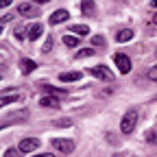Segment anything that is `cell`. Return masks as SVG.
Listing matches in <instances>:
<instances>
[{"mask_svg":"<svg viewBox=\"0 0 157 157\" xmlns=\"http://www.w3.org/2000/svg\"><path fill=\"white\" fill-rule=\"evenodd\" d=\"M135 124H137V111L135 109H129L124 116H122V122H120V131L124 133V135H129L133 129H135Z\"/></svg>","mask_w":157,"mask_h":157,"instance_id":"cell-1","label":"cell"},{"mask_svg":"<svg viewBox=\"0 0 157 157\" xmlns=\"http://www.w3.org/2000/svg\"><path fill=\"white\" fill-rule=\"evenodd\" d=\"M52 148L59 153H72L74 151V142L68 140V137H55L52 140Z\"/></svg>","mask_w":157,"mask_h":157,"instance_id":"cell-2","label":"cell"},{"mask_svg":"<svg viewBox=\"0 0 157 157\" xmlns=\"http://www.w3.org/2000/svg\"><path fill=\"white\" fill-rule=\"evenodd\" d=\"M113 61H116L118 70H120L122 74H129V72H131V59H129L127 55H122V52H116V55H113Z\"/></svg>","mask_w":157,"mask_h":157,"instance_id":"cell-3","label":"cell"},{"mask_svg":"<svg viewBox=\"0 0 157 157\" xmlns=\"http://www.w3.org/2000/svg\"><path fill=\"white\" fill-rule=\"evenodd\" d=\"M39 142L37 137H26V140H22L20 142V153H33V151H37L39 148Z\"/></svg>","mask_w":157,"mask_h":157,"instance_id":"cell-4","label":"cell"},{"mask_svg":"<svg viewBox=\"0 0 157 157\" xmlns=\"http://www.w3.org/2000/svg\"><path fill=\"white\" fill-rule=\"evenodd\" d=\"M90 74H94L96 78H101V81H111V78H113V74L107 70V66H94L90 70Z\"/></svg>","mask_w":157,"mask_h":157,"instance_id":"cell-5","label":"cell"},{"mask_svg":"<svg viewBox=\"0 0 157 157\" xmlns=\"http://www.w3.org/2000/svg\"><path fill=\"white\" fill-rule=\"evenodd\" d=\"M17 13L24 15V17H37V5H31V2H22L17 7Z\"/></svg>","mask_w":157,"mask_h":157,"instance_id":"cell-6","label":"cell"},{"mask_svg":"<svg viewBox=\"0 0 157 157\" xmlns=\"http://www.w3.org/2000/svg\"><path fill=\"white\" fill-rule=\"evenodd\" d=\"M70 17V13L66 11V9H59V11H55L50 17H48V22L55 26V24H61V22H66V20Z\"/></svg>","mask_w":157,"mask_h":157,"instance_id":"cell-7","label":"cell"},{"mask_svg":"<svg viewBox=\"0 0 157 157\" xmlns=\"http://www.w3.org/2000/svg\"><path fill=\"white\" fill-rule=\"evenodd\" d=\"M26 118H29V111H26V109H22V111H13V113H9V116L5 118L2 127H9L13 120H26Z\"/></svg>","mask_w":157,"mask_h":157,"instance_id":"cell-8","label":"cell"},{"mask_svg":"<svg viewBox=\"0 0 157 157\" xmlns=\"http://www.w3.org/2000/svg\"><path fill=\"white\" fill-rule=\"evenodd\" d=\"M42 33H44V24H33L31 29H29V39H31V42H37V39L39 37H42Z\"/></svg>","mask_w":157,"mask_h":157,"instance_id":"cell-9","label":"cell"},{"mask_svg":"<svg viewBox=\"0 0 157 157\" xmlns=\"http://www.w3.org/2000/svg\"><path fill=\"white\" fill-rule=\"evenodd\" d=\"M39 105L48 107V109H57L59 107V101H57L55 96H42V98H39Z\"/></svg>","mask_w":157,"mask_h":157,"instance_id":"cell-10","label":"cell"},{"mask_svg":"<svg viewBox=\"0 0 157 157\" xmlns=\"http://www.w3.org/2000/svg\"><path fill=\"white\" fill-rule=\"evenodd\" d=\"M20 68H22V72H24V74H31L33 70H37V63L33 61V59H26V57H24L22 61H20Z\"/></svg>","mask_w":157,"mask_h":157,"instance_id":"cell-11","label":"cell"},{"mask_svg":"<svg viewBox=\"0 0 157 157\" xmlns=\"http://www.w3.org/2000/svg\"><path fill=\"white\" fill-rule=\"evenodd\" d=\"M83 74L81 72H61L59 74V81H63V83H70V81H78Z\"/></svg>","mask_w":157,"mask_h":157,"instance_id":"cell-12","label":"cell"},{"mask_svg":"<svg viewBox=\"0 0 157 157\" xmlns=\"http://www.w3.org/2000/svg\"><path fill=\"white\" fill-rule=\"evenodd\" d=\"M131 37H133V31H131V29H122V31H118V35H116V42L124 44V42H129Z\"/></svg>","mask_w":157,"mask_h":157,"instance_id":"cell-13","label":"cell"},{"mask_svg":"<svg viewBox=\"0 0 157 157\" xmlns=\"http://www.w3.org/2000/svg\"><path fill=\"white\" fill-rule=\"evenodd\" d=\"M81 11H83L85 15H92V13L96 11V7H94V0H83V2H81Z\"/></svg>","mask_w":157,"mask_h":157,"instance_id":"cell-14","label":"cell"},{"mask_svg":"<svg viewBox=\"0 0 157 157\" xmlns=\"http://www.w3.org/2000/svg\"><path fill=\"white\" fill-rule=\"evenodd\" d=\"M63 44H66L68 48H76V46H78V37H74L72 33H68V35H63Z\"/></svg>","mask_w":157,"mask_h":157,"instance_id":"cell-15","label":"cell"},{"mask_svg":"<svg viewBox=\"0 0 157 157\" xmlns=\"http://www.w3.org/2000/svg\"><path fill=\"white\" fill-rule=\"evenodd\" d=\"M20 101H22V96H20V94H11V96H2L0 105H11V103H20Z\"/></svg>","mask_w":157,"mask_h":157,"instance_id":"cell-16","label":"cell"},{"mask_svg":"<svg viewBox=\"0 0 157 157\" xmlns=\"http://www.w3.org/2000/svg\"><path fill=\"white\" fill-rule=\"evenodd\" d=\"M72 33H74V35H87V33H90V26H85V24H74V26H72Z\"/></svg>","mask_w":157,"mask_h":157,"instance_id":"cell-17","label":"cell"},{"mask_svg":"<svg viewBox=\"0 0 157 157\" xmlns=\"http://www.w3.org/2000/svg\"><path fill=\"white\" fill-rule=\"evenodd\" d=\"M92 55H96V52H94V48H81V50L76 52V57H78V59H85V57H92Z\"/></svg>","mask_w":157,"mask_h":157,"instance_id":"cell-18","label":"cell"},{"mask_svg":"<svg viewBox=\"0 0 157 157\" xmlns=\"http://www.w3.org/2000/svg\"><path fill=\"white\" fill-rule=\"evenodd\" d=\"M13 35H15V39H17V42H22L24 37H29V35H24V29H22V26H15Z\"/></svg>","mask_w":157,"mask_h":157,"instance_id":"cell-19","label":"cell"},{"mask_svg":"<svg viewBox=\"0 0 157 157\" xmlns=\"http://www.w3.org/2000/svg\"><path fill=\"white\" fill-rule=\"evenodd\" d=\"M146 76L151 78V81H155V83H157V66H153V68H148V72H146Z\"/></svg>","mask_w":157,"mask_h":157,"instance_id":"cell-20","label":"cell"},{"mask_svg":"<svg viewBox=\"0 0 157 157\" xmlns=\"http://www.w3.org/2000/svg\"><path fill=\"white\" fill-rule=\"evenodd\" d=\"M92 44H94V46H103V44H105V37H103V35H94V37H92Z\"/></svg>","mask_w":157,"mask_h":157,"instance_id":"cell-21","label":"cell"},{"mask_svg":"<svg viewBox=\"0 0 157 157\" xmlns=\"http://www.w3.org/2000/svg\"><path fill=\"white\" fill-rule=\"evenodd\" d=\"M52 44H55V39H52V37H48L46 42H44V52H50V50H52Z\"/></svg>","mask_w":157,"mask_h":157,"instance_id":"cell-22","label":"cell"},{"mask_svg":"<svg viewBox=\"0 0 157 157\" xmlns=\"http://www.w3.org/2000/svg\"><path fill=\"white\" fill-rule=\"evenodd\" d=\"M55 124H57V127H70V124H72V120H68V118H61V120H57Z\"/></svg>","mask_w":157,"mask_h":157,"instance_id":"cell-23","label":"cell"},{"mask_svg":"<svg viewBox=\"0 0 157 157\" xmlns=\"http://www.w3.org/2000/svg\"><path fill=\"white\" fill-rule=\"evenodd\" d=\"M146 142H148V144H155V142H157V140H155V131H148V133H146Z\"/></svg>","mask_w":157,"mask_h":157,"instance_id":"cell-24","label":"cell"},{"mask_svg":"<svg viewBox=\"0 0 157 157\" xmlns=\"http://www.w3.org/2000/svg\"><path fill=\"white\" fill-rule=\"evenodd\" d=\"M5 157H17V151H15V148H9V151L5 153Z\"/></svg>","mask_w":157,"mask_h":157,"instance_id":"cell-25","label":"cell"},{"mask_svg":"<svg viewBox=\"0 0 157 157\" xmlns=\"http://www.w3.org/2000/svg\"><path fill=\"white\" fill-rule=\"evenodd\" d=\"M11 20H13V15H9V13H7V15H2V24H7V22H11Z\"/></svg>","mask_w":157,"mask_h":157,"instance_id":"cell-26","label":"cell"},{"mask_svg":"<svg viewBox=\"0 0 157 157\" xmlns=\"http://www.w3.org/2000/svg\"><path fill=\"white\" fill-rule=\"evenodd\" d=\"M35 157H55L52 153H39V155H35Z\"/></svg>","mask_w":157,"mask_h":157,"instance_id":"cell-27","label":"cell"},{"mask_svg":"<svg viewBox=\"0 0 157 157\" xmlns=\"http://www.w3.org/2000/svg\"><path fill=\"white\" fill-rule=\"evenodd\" d=\"M0 5H2V7H9V5H11V0H0Z\"/></svg>","mask_w":157,"mask_h":157,"instance_id":"cell-28","label":"cell"},{"mask_svg":"<svg viewBox=\"0 0 157 157\" xmlns=\"http://www.w3.org/2000/svg\"><path fill=\"white\" fill-rule=\"evenodd\" d=\"M37 5H46V2H50V0H35Z\"/></svg>","mask_w":157,"mask_h":157,"instance_id":"cell-29","label":"cell"},{"mask_svg":"<svg viewBox=\"0 0 157 157\" xmlns=\"http://www.w3.org/2000/svg\"><path fill=\"white\" fill-rule=\"evenodd\" d=\"M151 7H153V9H157V0H153V2H151Z\"/></svg>","mask_w":157,"mask_h":157,"instance_id":"cell-30","label":"cell"},{"mask_svg":"<svg viewBox=\"0 0 157 157\" xmlns=\"http://www.w3.org/2000/svg\"><path fill=\"white\" fill-rule=\"evenodd\" d=\"M153 24H157V13H155V15H153Z\"/></svg>","mask_w":157,"mask_h":157,"instance_id":"cell-31","label":"cell"},{"mask_svg":"<svg viewBox=\"0 0 157 157\" xmlns=\"http://www.w3.org/2000/svg\"><path fill=\"white\" fill-rule=\"evenodd\" d=\"M155 55H157V52H155Z\"/></svg>","mask_w":157,"mask_h":157,"instance_id":"cell-32","label":"cell"}]
</instances>
